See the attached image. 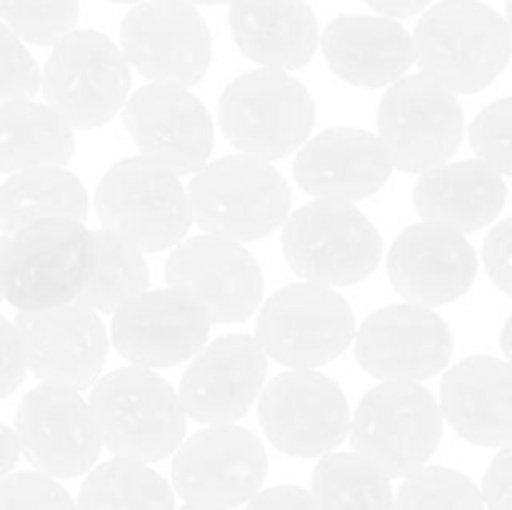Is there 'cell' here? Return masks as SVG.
I'll use <instances>...</instances> for the list:
<instances>
[{
	"instance_id": "obj_45",
	"label": "cell",
	"mask_w": 512,
	"mask_h": 510,
	"mask_svg": "<svg viewBox=\"0 0 512 510\" xmlns=\"http://www.w3.org/2000/svg\"><path fill=\"white\" fill-rule=\"evenodd\" d=\"M188 3H195V5H220V3H230V0H188Z\"/></svg>"
},
{
	"instance_id": "obj_9",
	"label": "cell",
	"mask_w": 512,
	"mask_h": 510,
	"mask_svg": "<svg viewBox=\"0 0 512 510\" xmlns=\"http://www.w3.org/2000/svg\"><path fill=\"white\" fill-rule=\"evenodd\" d=\"M90 263L85 223L50 218L10 235L0 265L3 300L18 313L73 303Z\"/></svg>"
},
{
	"instance_id": "obj_22",
	"label": "cell",
	"mask_w": 512,
	"mask_h": 510,
	"mask_svg": "<svg viewBox=\"0 0 512 510\" xmlns=\"http://www.w3.org/2000/svg\"><path fill=\"white\" fill-rule=\"evenodd\" d=\"M388 275L405 303L438 308L468 295L478 255L463 233L423 220L400 230L388 253Z\"/></svg>"
},
{
	"instance_id": "obj_46",
	"label": "cell",
	"mask_w": 512,
	"mask_h": 510,
	"mask_svg": "<svg viewBox=\"0 0 512 510\" xmlns=\"http://www.w3.org/2000/svg\"><path fill=\"white\" fill-rule=\"evenodd\" d=\"M108 3H120V5H138V3H145V0H108Z\"/></svg>"
},
{
	"instance_id": "obj_44",
	"label": "cell",
	"mask_w": 512,
	"mask_h": 510,
	"mask_svg": "<svg viewBox=\"0 0 512 510\" xmlns=\"http://www.w3.org/2000/svg\"><path fill=\"white\" fill-rule=\"evenodd\" d=\"M5 245H8V238H3V235H0V265H3ZM0 303H3V285H0Z\"/></svg>"
},
{
	"instance_id": "obj_38",
	"label": "cell",
	"mask_w": 512,
	"mask_h": 510,
	"mask_svg": "<svg viewBox=\"0 0 512 510\" xmlns=\"http://www.w3.org/2000/svg\"><path fill=\"white\" fill-rule=\"evenodd\" d=\"M483 263L495 288L508 295L512 290V223L508 218L500 220L485 238Z\"/></svg>"
},
{
	"instance_id": "obj_34",
	"label": "cell",
	"mask_w": 512,
	"mask_h": 510,
	"mask_svg": "<svg viewBox=\"0 0 512 510\" xmlns=\"http://www.w3.org/2000/svg\"><path fill=\"white\" fill-rule=\"evenodd\" d=\"M80 0H0V23L23 43L48 48L73 33Z\"/></svg>"
},
{
	"instance_id": "obj_30",
	"label": "cell",
	"mask_w": 512,
	"mask_h": 510,
	"mask_svg": "<svg viewBox=\"0 0 512 510\" xmlns=\"http://www.w3.org/2000/svg\"><path fill=\"white\" fill-rule=\"evenodd\" d=\"M148 283L150 270L143 250L103 228L90 230L88 275L75 303L95 313H115L135 295L145 293Z\"/></svg>"
},
{
	"instance_id": "obj_6",
	"label": "cell",
	"mask_w": 512,
	"mask_h": 510,
	"mask_svg": "<svg viewBox=\"0 0 512 510\" xmlns=\"http://www.w3.org/2000/svg\"><path fill=\"white\" fill-rule=\"evenodd\" d=\"M283 255L305 283L343 288L373 275L383 238L353 203L310 200L285 218Z\"/></svg>"
},
{
	"instance_id": "obj_14",
	"label": "cell",
	"mask_w": 512,
	"mask_h": 510,
	"mask_svg": "<svg viewBox=\"0 0 512 510\" xmlns=\"http://www.w3.org/2000/svg\"><path fill=\"white\" fill-rule=\"evenodd\" d=\"M120 45L128 65L160 85L200 83L213 63L208 23L188 0H145L120 23Z\"/></svg>"
},
{
	"instance_id": "obj_4",
	"label": "cell",
	"mask_w": 512,
	"mask_h": 510,
	"mask_svg": "<svg viewBox=\"0 0 512 510\" xmlns=\"http://www.w3.org/2000/svg\"><path fill=\"white\" fill-rule=\"evenodd\" d=\"M218 118L233 148L270 163L290 155L310 138L315 100L288 70L260 68L225 85Z\"/></svg>"
},
{
	"instance_id": "obj_31",
	"label": "cell",
	"mask_w": 512,
	"mask_h": 510,
	"mask_svg": "<svg viewBox=\"0 0 512 510\" xmlns=\"http://www.w3.org/2000/svg\"><path fill=\"white\" fill-rule=\"evenodd\" d=\"M78 510H175L173 485L148 463L113 458L85 473Z\"/></svg>"
},
{
	"instance_id": "obj_43",
	"label": "cell",
	"mask_w": 512,
	"mask_h": 510,
	"mask_svg": "<svg viewBox=\"0 0 512 510\" xmlns=\"http://www.w3.org/2000/svg\"><path fill=\"white\" fill-rule=\"evenodd\" d=\"M20 458V448H18V440H15L13 428L0 423V480L5 475H10V470L15 468Z\"/></svg>"
},
{
	"instance_id": "obj_28",
	"label": "cell",
	"mask_w": 512,
	"mask_h": 510,
	"mask_svg": "<svg viewBox=\"0 0 512 510\" xmlns=\"http://www.w3.org/2000/svg\"><path fill=\"white\" fill-rule=\"evenodd\" d=\"M88 213V190L65 168L20 170L0 185V233L5 235L50 218L85 223Z\"/></svg>"
},
{
	"instance_id": "obj_26",
	"label": "cell",
	"mask_w": 512,
	"mask_h": 510,
	"mask_svg": "<svg viewBox=\"0 0 512 510\" xmlns=\"http://www.w3.org/2000/svg\"><path fill=\"white\" fill-rule=\"evenodd\" d=\"M230 33L263 68L298 70L318 50V18L305 0H230Z\"/></svg>"
},
{
	"instance_id": "obj_21",
	"label": "cell",
	"mask_w": 512,
	"mask_h": 510,
	"mask_svg": "<svg viewBox=\"0 0 512 510\" xmlns=\"http://www.w3.org/2000/svg\"><path fill=\"white\" fill-rule=\"evenodd\" d=\"M268 375V355L250 335L235 333L205 343L180 380L183 413L203 425H230L243 418Z\"/></svg>"
},
{
	"instance_id": "obj_47",
	"label": "cell",
	"mask_w": 512,
	"mask_h": 510,
	"mask_svg": "<svg viewBox=\"0 0 512 510\" xmlns=\"http://www.w3.org/2000/svg\"><path fill=\"white\" fill-rule=\"evenodd\" d=\"M180 510H218V508H193V505H185V508Z\"/></svg>"
},
{
	"instance_id": "obj_35",
	"label": "cell",
	"mask_w": 512,
	"mask_h": 510,
	"mask_svg": "<svg viewBox=\"0 0 512 510\" xmlns=\"http://www.w3.org/2000/svg\"><path fill=\"white\" fill-rule=\"evenodd\" d=\"M512 100L500 98L478 113L470 125V145L480 163L490 165L500 175L512 173Z\"/></svg>"
},
{
	"instance_id": "obj_23",
	"label": "cell",
	"mask_w": 512,
	"mask_h": 510,
	"mask_svg": "<svg viewBox=\"0 0 512 510\" xmlns=\"http://www.w3.org/2000/svg\"><path fill=\"white\" fill-rule=\"evenodd\" d=\"M390 160L378 135L363 128H328L298 148L295 183L315 200L355 203L388 183Z\"/></svg>"
},
{
	"instance_id": "obj_33",
	"label": "cell",
	"mask_w": 512,
	"mask_h": 510,
	"mask_svg": "<svg viewBox=\"0 0 512 510\" xmlns=\"http://www.w3.org/2000/svg\"><path fill=\"white\" fill-rule=\"evenodd\" d=\"M393 510H485V505L468 475L445 465H425L405 475Z\"/></svg>"
},
{
	"instance_id": "obj_15",
	"label": "cell",
	"mask_w": 512,
	"mask_h": 510,
	"mask_svg": "<svg viewBox=\"0 0 512 510\" xmlns=\"http://www.w3.org/2000/svg\"><path fill=\"white\" fill-rule=\"evenodd\" d=\"M453 328L423 305H385L355 330V360L383 383H423L453 360Z\"/></svg>"
},
{
	"instance_id": "obj_41",
	"label": "cell",
	"mask_w": 512,
	"mask_h": 510,
	"mask_svg": "<svg viewBox=\"0 0 512 510\" xmlns=\"http://www.w3.org/2000/svg\"><path fill=\"white\" fill-rule=\"evenodd\" d=\"M245 510H315L308 490L298 485H275V488L258 490L245 503Z\"/></svg>"
},
{
	"instance_id": "obj_17",
	"label": "cell",
	"mask_w": 512,
	"mask_h": 510,
	"mask_svg": "<svg viewBox=\"0 0 512 510\" xmlns=\"http://www.w3.org/2000/svg\"><path fill=\"white\" fill-rule=\"evenodd\" d=\"M123 125L140 158L175 175L198 173L210 160L215 128L198 95L180 85L150 83L128 95Z\"/></svg>"
},
{
	"instance_id": "obj_1",
	"label": "cell",
	"mask_w": 512,
	"mask_h": 510,
	"mask_svg": "<svg viewBox=\"0 0 512 510\" xmlns=\"http://www.w3.org/2000/svg\"><path fill=\"white\" fill-rule=\"evenodd\" d=\"M510 25L480 0H443L425 8L413 33L415 63L450 93H480L508 68Z\"/></svg>"
},
{
	"instance_id": "obj_12",
	"label": "cell",
	"mask_w": 512,
	"mask_h": 510,
	"mask_svg": "<svg viewBox=\"0 0 512 510\" xmlns=\"http://www.w3.org/2000/svg\"><path fill=\"white\" fill-rule=\"evenodd\" d=\"M258 418L265 438L293 458H323L350 430V405L335 380L318 370L290 368L263 385Z\"/></svg>"
},
{
	"instance_id": "obj_24",
	"label": "cell",
	"mask_w": 512,
	"mask_h": 510,
	"mask_svg": "<svg viewBox=\"0 0 512 510\" xmlns=\"http://www.w3.org/2000/svg\"><path fill=\"white\" fill-rule=\"evenodd\" d=\"M440 415L455 433L480 448H508L512 440V370L505 360L473 355L443 375Z\"/></svg>"
},
{
	"instance_id": "obj_3",
	"label": "cell",
	"mask_w": 512,
	"mask_h": 510,
	"mask_svg": "<svg viewBox=\"0 0 512 510\" xmlns=\"http://www.w3.org/2000/svg\"><path fill=\"white\" fill-rule=\"evenodd\" d=\"M190 218L213 238L260 240L283 228L290 215V185L268 160L228 155L205 163L190 180Z\"/></svg>"
},
{
	"instance_id": "obj_20",
	"label": "cell",
	"mask_w": 512,
	"mask_h": 510,
	"mask_svg": "<svg viewBox=\"0 0 512 510\" xmlns=\"http://www.w3.org/2000/svg\"><path fill=\"white\" fill-rule=\"evenodd\" d=\"M210 325L190 295L175 288L145 290L115 310L108 338L138 368H173L208 343Z\"/></svg>"
},
{
	"instance_id": "obj_40",
	"label": "cell",
	"mask_w": 512,
	"mask_h": 510,
	"mask_svg": "<svg viewBox=\"0 0 512 510\" xmlns=\"http://www.w3.org/2000/svg\"><path fill=\"white\" fill-rule=\"evenodd\" d=\"M480 498L488 510H512V450L500 448L493 463L488 465L480 485Z\"/></svg>"
},
{
	"instance_id": "obj_7",
	"label": "cell",
	"mask_w": 512,
	"mask_h": 510,
	"mask_svg": "<svg viewBox=\"0 0 512 510\" xmlns=\"http://www.w3.org/2000/svg\"><path fill=\"white\" fill-rule=\"evenodd\" d=\"M40 88L45 105L70 130L103 128L128 100L130 65L108 35L73 30L53 45Z\"/></svg>"
},
{
	"instance_id": "obj_39",
	"label": "cell",
	"mask_w": 512,
	"mask_h": 510,
	"mask_svg": "<svg viewBox=\"0 0 512 510\" xmlns=\"http://www.w3.org/2000/svg\"><path fill=\"white\" fill-rule=\"evenodd\" d=\"M28 365H25L23 345L18 328L0 315V398H8L23 385Z\"/></svg>"
},
{
	"instance_id": "obj_37",
	"label": "cell",
	"mask_w": 512,
	"mask_h": 510,
	"mask_svg": "<svg viewBox=\"0 0 512 510\" xmlns=\"http://www.w3.org/2000/svg\"><path fill=\"white\" fill-rule=\"evenodd\" d=\"M40 90V68L23 40L0 23V105L30 100Z\"/></svg>"
},
{
	"instance_id": "obj_2",
	"label": "cell",
	"mask_w": 512,
	"mask_h": 510,
	"mask_svg": "<svg viewBox=\"0 0 512 510\" xmlns=\"http://www.w3.org/2000/svg\"><path fill=\"white\" fill-rule=\"evenodd\" d=\"M88 405L100 443L115 458L158 463L173 455L185 438L188 415L178 393L148 368L130 365L98 378Z\"/></svg>"
},
{
	"instance_id": "obj_27",
	"label": "cell",
	"mask_w": 512,
	"mask_h": 510,
	"mask_svg": "<svg viewBox=\"0 0 512 510\" xmlns=\"http://www.w3.org/2000/svg\"><path fill=\"white\" fill-rule=\"evenodd\" d=\"M505 200V175L480 160L443 163L425 170L413 190V205L420 218L458 233H473L493 223L503 213Z\"/></svg>"
},
{
	"instance_id": "obj_13",
	"label": "cell",
	"mask_w": 512,
	"mask_h": 510,
	"mask_svg": "<svg viewBox=\"0 0 512 510\" xmlns=\"http://www.w3.org/2000/svg\"><path fill=\"white\" fill-rule=\"evenodd\" d=\"M268 453L258 435L230 425H208L183 438L173 453V488L193 508L233 510L263 490Z\"/></svg>"
},
{
	"instance_id": "obj_32",
	"label": "cell",
	"mask_w": 512,
	"mask_h": 510,
	"mask_svg": "<svg viewBox=\"0 0 512 510\" xmlns=\"http://www.w3.org/2000/svg\"><path fill=\"white\" fill-rule=\"evenodd\" d=\"M315 510H393L390 478L355 453H328L310 478Z\"/></svg>"
},
{
	"instance_id": "obj_5",
	"label": "cell",
	"mask_w": 512,
	"mask_h": 510,
	"mask_svg": "<svg viewBox=\"0 0 512 510\" xmlns=\"http://www.w3.org/2000/svg\"><path fill=\"white\" fill-rule=\"evenodd\" d=\"M355 455L388 478L425 468L443 438L435 395L420 383H380L360 398L350 415Z\"/></svg>"
},
{
	"instance_id": "obj_42",
	"label": "cell",
	"mask_w": 512,
	"mask_h": 510,
	"mask_svg": "<svg viewBox=\"0 0 512 510\" xmlns=\"http://www.w3.org/2000/svg\"><path fill=\"white\" fill-rule=\"evenodd\" d=\"M373 10H378L383 18H410L428 8L433 0H363Z\"/></svg>"
},
{
	"instance_id": "obj_29",
	"label": "cell",
	"mask_w": 512,
	"mask_h": 510,
	"mask_svg": "<svg viewBox=\"0 0 512 510\" xmlns=\"http://www.w3.org/2000/svg\"><path fill=\"white\" fill-rule=\"evenodd\" d=\"M73 155V130L48 105L35 100L0 105V173L65 168Z\"/></svg>"
},
{
	"instance_id": "obj_19",
	"label": "cell",
	"mask_w": 512,
	"mask_h": 510,
	"mask_svg": "<svg viewBox=\"0 0 512 510\" xmlns=\"http://www.w3.org/2000/svg\"><path fill=\"white\" fill-rule=\"evenodd\" d=\"M25 365L45 385L93 388L108 358V330L95 310L80 303L20 313L15 320Z\"/></svg>"
},
{
	"instance_id": "obj_36",
	"label": "cell",
	"mask_w": 512,
	"mask_h": 510,
	"mask_svg": "<svg viewBox=\"0 0 512 510\" xmlns=\"http://www.w3.org/2000/svg\"><path fill=\"white\" fill-rule=\"evenodd\" d=\"M0 510H78V505L55 478L13 473L0 480Z\"/></svg>"
},
{
	"instance_id": "obj_25",
	"label": "cell",
	"mask_w": 512,
	"mask_h": 510,
	"mask_svg": "<svg viewBox=\"0 0 512 510\" xmlns=\"http://www.w3.org/2000/svg\"><path fill=\"white\" fill-rule=\"evenodd\" d=\"M318 45L328 68L355 88H388L415 63L413 35L380 15H340L325 25Z\"/></svg>"
},
{
	"instance_id": "obj_10",
	"label": "cell",
	"mask_w": 512,
	"mask_h": 510,
	"mask_svg": "<svg viewBox=\"0 0 512 510\" xmlns=\"http://www.w3.org/2000/svg\"><path fill=\"white\" fill-rule=\"evenodd\" d=\"M355 338L348 300L328 285L290 283L270 295L255 320V340L268 358L288 368L333 363Z\"/></svg>"
},
{
	"instance_id": "obj_11",
	"label": "cell",
	"mask_w": 512,
	"mask_h": 510,
	"mask_svg": "<svg viewBox=\"0 0 512 510\" xmlns=\"http://www.w3.org/2000/svg\"><path fill=\"white\" fill-rule=\"evenodd\" d=\"M465 115L458 95L428 75H403L388 85L378 105V140L390 168L425 173L458 153Z\"/></svg>"
},
{
	"instance_id": "obj_18",
	"label": "cell",
	"mask_w": 512,
	"mask_h": 510,
	"mask_svg": "<svg viewBox=\"0 0 512 510\" xmlns=\"http://www.w3.org/2000/svg\"><path fill=\"white\" fill-rule=\"evenodd\" d=\"M168 288L190 295L210 323L248 320L263 303V270L240 243L200 235L180 240L165 263Z\"/></svg>"
},
{
	"instance_id": "obj_16",
	"label": "cell",
	"mask_w": 512,
	"mask_h": 510,
	"mask_svg": "<svg viewBox=\"0 0 512 510\" xmlns=\"http://www.w3.org/2000/svg\"><path fill=\"white\" fill-rule=\"evenodd\" d=\"M13 433L25 460L55 480L88 473L103 448L88 400L58 385L40 383L23 395Z\"/></svg>"
},
{
	"instance_id": "obj_8",
	"label": "cell",
	"mask_w": 512,
	"mask_h": 510,
	"mask_svg": "<svg viewBox=\"0 0 512 510\" xmlns=\"http://www.w3.org/2000/svg\"><path fill=\"white\" fill-rule=\"evenodd\" d=\"M95 213L103 230L150 253L175 248L193 223L178 175L145 158L120 160L100 178Z\"/></svg>"
}]
</instances>
